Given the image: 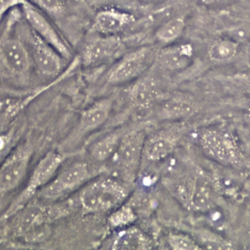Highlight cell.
<instances>
[{
    "mask_svg": "<svg viewBox=\"0 0 250 250\" xmlns=\"http://www.w3.org/2000/svg\"><path fill=\"white\" fill-rule=\"evenodd\" d=\"M218 191L216 181L204 173H198L178 187L181 201L191 211L196 212H208L212 209L217 200Z\"/></svg>",
    "mask_w": 250,
    "mask_h": 250,
    "instance_id": "obj_10",
    "label": "cell"
},
{
    "mask_svg": "<svg viewBox=\"0 0 250 250\" xmlns=\"http://www.w3.org/2000/svg\"><path fill=\"white\" fill-rule=\"evenodd\" d=\"M32 154L29 142H22L0 164V195L15 190L24 181Z\"/></svg>",
    "mask_w": 250,
    "mask_h": 250,
    "instance_id": "obj_11",
    "label": "cell"
},
{
    "mask_svg": "<svg viewBox=\"0 0 250 250\" xmlns=\"http://www.w3.org/2000/svg\"><path fill=\"white\" fill-rule=\"evenodd\" d=\"M27 1L48 14H59L64 8V0H27Z\"/></svg>",
    "mask_w": 250,
    "mask_h": 250,
    "instance_id": "obj_25",
    "label": "cell"
},
{
    "mask_svg": "<svg viewBox=\"0 0 250 250\" xmlns=\"http://www.w3.org/2000/svg\"><path fill=\"white\" fill-rule=\"evenodd\" d=\"M135 16L127 11L117 8H105L95 14L92 29L95 33L104 36H119L133 25Z\"/></svg>",
    "mask_w": 250,
    "mask_h": 250,
    "instance_id": "obj_16",
    "label": "cell"
},
{
    "mask_svg": "<svg viewBox=\"0 0 250 250\" xmlns=\"http://www.w3.org/2000/svg\"><path fill=\"white\" fill-rule=\"evenodd\" d=\"M20 8L22 20L36 35L52 45L66 60H70L73 57V50L70 44L66 42V40L57 29L53 22L47 18L45 12L28 2L27 0L22 1Z\"/></svg>",
    "mask_w": 250,
    "mask_h": 250,
    "instance_id": "obj_9",
    "label": "cell"
},
{
    "mask_svg": "<svg viewBox=\"0 0 250 250\" xmlns=\"http://www.w3.org/2000/svg\"><path fill=\"white\" fill-rule=\"evenodd\" d=\"M64 160L65 156L59 151L53 150L45 154L41 160L36 164L29 178H28L25 188L21 191L20 195L10 204L7 211L3 213L1 219L10 218L11 216L21 211L26 204L29 203L31 199L52 180L62 164L64 163Z\"/></svg>",
    "mask_w": 250,
    "mask_h": 250,
    "instance_id": "obj_5",
    "label": "cell"
},
{
    "mask_svg": "<svg viewBox=\"0 0 250 250\" xmlns=\"http://www.w3.org/2000/svg\"><path fill=\"white\" fill-rule=\"evenodd\" d=\"M157 94L155 84L152 82V79L146 78L135 85L132 92V99L135 104L144 106L150 104L156 98Z\"/></svg>",
    "mask_w": 250,
    "mask_h": 250,
    "instance_id": "obj_22",
    "label": "cell"
},
{
    "mask_svg": "<svg viewBox=\"0 0 250 250\" xmlns=\"http://www.w3.org/2000/svg\"><path fill=\"white\" fill-rule=\"evenodd\" d=\"M21 8H14L0 24V84L22 89L30 85L33 70L27 45L19 31Z\"/></svg>",
    "mask_w": 250,
    "mask_h": 250,
    "instance_id": "obj_1",
    "label": "cell"
},
{
    "mask_svg": "<svg viewBox=\"0 0 250 250\" xmlns=\"http://www.w3.org/2000/svg\"><path fill=\"white\" fill-rule=\"evenodd\" d=\"M113 106V100L111 98H104L89 106L79 116L77 126L71 133L69 139L64 141L63 146L73 147L83 138L99 130L109 118Z\"/></svg>",
    "mask_w": 250,
    "mask_h": 250,
    "instance_id": "obj_13",
    "label": "cell"
},
{
    "mask_svg": "<svg viewBox=\"0 0 250 250\" xmlns=\"http://www.w3.org/2000/svg\"><path fill=\"white\" fill-rule=\"evenodd\" d=\"M238 53V43L234 40L221 38L209 45L208 56L215 64H227L236 57Z\"/></svg>",
    "mask_w": 250,
    "mask_h": 250,
    "instance_id": "obj_21",
    "label": "cell"
},
{
    "mask_svg": "<svg viewBox=\"0 0 250 250\" xmlns=\"http://www.w3.org/2000/svg\"><path fill=\"white\" fill-rule=\"evenodd\" d=\"M92 177V171L86 161H74L65 167L62 164L52 180L39 195L45 200L56 201L83 188Z\"/></svg>",
    "mask_w": 250,
    "mask_h": 250,
    "instance_id": "obj_8",
    "label": "cell"
},
{
    "mask_svg": "<svg viewBox=\"0 0 250 250\" xmlns=\"http://www.w3.org/2000/svg\"><path fill=\"white\" fill-rule=\"evenodd\" d=\"M19 31L29 50L33 70L38 72L40 76L46 79H55L60 76L67 64V60L63 56L36 35L26 23L21 25L20 22Z\"/></svg>",
    "mask_w": 250,
    "mask_h": 250,
    "instance_id": "obj_4",
    "label": "cell"
},
{
    "mask_svg": "<svg viewBox=\"0 0 250 250\" xmlns=\"http://www.w3.org/2000/svg\"><path fill=\"white\" fill-rule=\"evenodd\" d=\"M143 2H151V1H155V0H140Z\"/></svg>",
    "mask_w": 250,
    "mask_h": 250,
    "instance_id": "obj_28",
    "label": "cell"
},
{
    "mask_svg": "<svg viewBox=\"0 0 250 250\" xmlns=\"http://www.w3.org/2000/svg\"><path fill=\"white\" fill-rule=\"evenodd\" d=\"M130 193V184L113 176L89 181L82 188L79 202L86 213L112 212L124 203Z\"/></svg>",
    "mask_w": 250,
    "mask_h": 250,
    "instance_id": "obj_2",
    "label": "cell"
},
{
    "mask_svg": "<svg viewBox=\"0 0 250 250\" xmlns=\"http://www.w3.org/2000/svg\"><path fill=\"white\" fill-rule=\"evenodd\" d=\"M248 116H249V119H250V110H249V115Z\"/></svg>",
    "mask_w": 250,
    "mask_h": 250,
    "instance_id": "obj_29",
    "label": "cell"
},
{
    "mask_svg": "<svg viewBox=\"0 0 250 250\" xmlns=\"http://www.w3.org/2000/svg\"><path fill=\"white\" fill-rule=\"evenodd\" d=\"M146 134L144 130H134L124 133L110 162L113 177L132 185L137 177L141 158H144V145Z\"/></svg>",
    "mask_w": 250,
    "mask_h": 250,
    "instance_id": "obj_6",
    "label": "cell"
},
{
    "mask_svg": "<svg viewBox=\"0 0 250 250\" xmlns=\"http://www.w3.org/2000/svg\"><path fill=\"white\" fill-rule=\"evenodd\" d=\"M198 1L204 5H214L219 2H223L224 0H198Z\"/></svg>",
    "mask_w": 250,
    "mask_h": 250,
    "instance_id": "obj_27",
    "label": "cell"
},
{
    "mask_svg": "<svg viewBox=\"0 0 250 250\" xmlns=\"http://www.w3.org/2000/svg\"><path fill=\"white\" fill-rule=\"evenodd\" d=\"M95 33V32H94ZM124 54V43L119 36L95 33L83 45L81 62L83 67H96L118 59Z\"/></svg>",
    "mask_w": 250,
    "mask_h": 250,
    "instance_id": "obj_12",
    "label": "cell"
},
{
    "mask_svg": "<svg viewBox=\"0 0 250 250\" xmlns=\"http://www.w3.org/2000/svg\"><path fill=\"white\" fill-rule=\"evenodd\" d=\"M0 92H1V90H0Z\"/></svg>",
    "mask_w": 250,
    "mask_h": 250,
    "instance_id": "obj_30",
    "label": "cell"
},
{
    "mask_svg": "<svg viewBox=\"0 0 250 250\" xmlns=\"http://www.w3.org/2000/svg\"><path fill=\"white\" fill-rule=\"evenodd\" d=\"M198 143L204 154L223 166L237 168L246 161L240 140L224 127L212 126L201 129L198 133Z\"/></svg>",
    "mask_w": 250,
    "mask_h": 250,
    "instance_id": "obj_3",
    "label": "cell"
},
{
    "mask_svg": "<svg viewBox=\"0 0 250 250\" xmlns=\"http://www.w3.org/2000/svg\"><path fill=\"white\" fill-rule=\"evenodd\" d=\"M157 50L152 47H140L124 53L107 73V83L119 86L137 81L154 64Z\"/></svg>",
    "mask_w": 250,
    "mask_h": 250,
    "instance_id": "obj_7",
    "label": "cell"
},
{
    "mask_svg": "<svg viewBox=\"0 0 250 250\" xmlns=\"http://www.w3.org/2000/svg\"><path fill=\"white\" fill-rule=\"evenodd\" d=\"M24 0H0V14L8 13L14 8L21 7Z\"/></svg>",
    "mask_w": 250,
    "mask_h": 250,
    "instance_id": "obj_26",
    "label": "cell"
},
{
    "mask_svg": "<svg viewBox=\"0 0 250 250\" xmlns=\"http://www.w3.org/2000/svg\"><path fill=\"white\" fill-rule=\"evenodd\" d=\"M169 247L173 250H199L201 246L191 236L184 233H171L167 236Z\"/></svg>",
    "mask_w": 250,
    "mask_h": 250,
    "instance_id": "obj_24",
    "label": "cell"
},
{
    "mask_svg": "<svg viewBox=\"0 0 250 250\" xmlns=\"http://www.w3.org/2000/svg\"><path fill=\"white\" fill-rule=\"evenodd\" d=\"M198 106L195 101L183 97H174L162 102L158 107V117L168 122H178L189 118L195 114Z\"/></svg>",
    "mask_w": 250,
    "mask_h": 250,
    "instance_id": "obj_17",
    "label": "cell"
},
{
    "mask_svg": "<svg viewBox=\"0 0 250 250\" xmlns=\"http://www.w3.org/2000/svg\"><path fill=\"white\" fill-rule=\"evenodd\" d=\"M124 133L121 131H112L102 136L93 142L89 147V156L95 163H105L115 154Z\"/></svg>",
    "mask_w": 250,
    "mask_h": 250,
    "instance_id": "obj_19",
    "label": "cell"
},
{
    "mask_svg": "<svg viewBox=\"0 0 250 250\" xmlns=\"http://www.w3.org/2000/svg\"><path fill=\"white\" fill-rule=\"evenodd\" d=\"M177 129H163L146 136L144 158L147 161L158 162L165 160L174 151L179 143Z\"/></svg>",
    "mask_w": 250,
    "mask_h": 250,
    "instance_id": "obj_15",
    "label": "cell"
},
{
    "mask_svg": "<svg viewBox=\"0 0 250 250\" xmlns=\"http://www.w3.org/2000/svg\"><path fill=\"white\" fill-rule=\"evenodd\" d=\"M136 219L137 215L134 209L126 204H122L111 212L108 218V224L113 229H123L125 226L133 225Z\"/></svg>",
    "mask_w": 250,
    "mask_h": 250,
    "instance_id": "obj_23",
    "label": "cell"
},
{
    "mask_svg": "<svg viewBox=\"0 0 250 250\" xmlns=\"http://www.w3.org/2000/svg\"><path fill=\"white\" fill-rule=\"evenodd\" d=\"M186 22L183 16H174L166 21L155 31V40L163 47L179 41L184 33Z\"/></svg>",
    "mask_w": 250,
    "mask_h": 250,
    "instance_id": "obj_20",
    "label": "cell"
},
{
    "mask_svg": "<svg viewBox=\"0 0 250 250\" xmlns=\"http://www.w3.org/2000/svg\"><path fill=\"white\" fill-rule=\"evenodd\" d=\"M151 240L144 231L134 225H128L118 232L112 242L113 250H146L151 248Z\"/></svg>",
    "mask_w": 250,
    "mask_h": 250,
    "instance_id": "obj_18",
    "label": "cell"
},
{
    "mask_svg": "<svg viewBox=\"0 0 250 250\" xmlns=\"http://www.w3.org/2000/svg\"><path fill=\"white\" fill-rule=\"evenodd\" d=\"M195 59V49L188 42L165 45L157 50L155 64L168 72H180L188 68Z\"/></svg>",
    "mask_w": 250,
    "mask_h": 250,
    "instance_id": "obj_14",
    "label": "cell"
}]
</instances>
